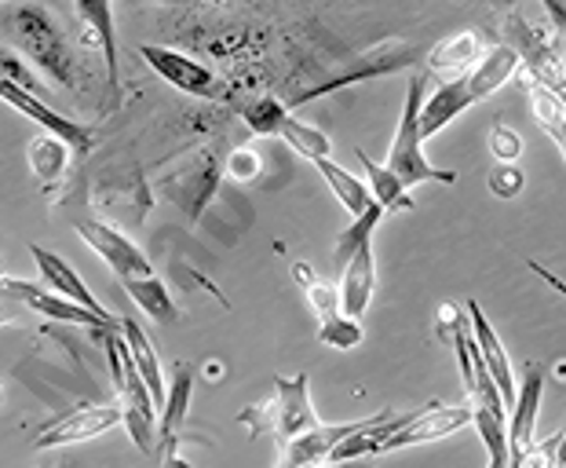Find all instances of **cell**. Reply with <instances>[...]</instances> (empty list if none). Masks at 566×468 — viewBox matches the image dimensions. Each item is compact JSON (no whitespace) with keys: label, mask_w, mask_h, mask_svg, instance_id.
<instances>
[{"label":"cell","mask_w":566,"mask_h":468,"mask_svg":"<svg viewBox=\"0 0 566 468\" xmlns=\"http://www.w3.org/2000/svg\"><path fill=\"white\" fill-rule=\"evenodd\" d=\"M358 162H363V169L369 176L373 198H377L384 209H388V212H409V209H413V201H409V195H406V184L388 169V165H377L366 150H358Z\"/></svg>","instance_id":"24"},{"label":"cell","mask_w":566,"mask_h":468,"mask_svg":"<svg viewBox=\"0 0 566 468\" xmlns=\"http://www.w3.org/2000/svg\"><path fill=\"white\" fill-rule=\"evenodd\" d=\"M27 158H30V169L38 179H59L70 165V143L48 132V136L30 139Z\"/></svg>","instance_id":"28"},{"label":"cell","mask_w":566,"mask_h":468,"mask_svg":"<svg viewBox=\"0 0 566 468\" xmlns=\"http://www.w3.org/2000/svg\"><path fill=\"white\" fill-rule=\"evenodd\" d=\"M117 425H125L122 403L117 406H81L63 422H55L48 431L38 436V450H55V447H70V443H88L103 431H111Z\"/></svg>","instance_id":"11"},{"label":"cell","mask_w":566,"mask_h":468,"mask_svg":"<svg viewBox=\"0 0 566 468\" xmlns=\"http://www.w3.org/2000/svg\"><path fill=\"white\" fill-rule=\"evenodd\" d=\"M464 308H468V322H472L475 344H479V352H483V358H486V366H490L493 381H497V388H501V395H504V403H515V381H512L509 352H504L501 337L493 333L490 319H486V311L479 308V300H468Z\"/></svg>","instance_id":"20"},{"label":"cell","mask_w":566,"mask_h":468,"mask_svg":"<svg viewBox=\"0 0 566 468\" xmlns=\"http://www.w3.org/2000/svg\"><path fill=\"white\" fill-rule=\"evenodd\" d=\"M190 395H195V370L176 363V374H172V384H168L165 392V414H161V428H158V458L161 461H172V443L179 436V428L187 425V410H190Z\"/></svg>","instance_id":"21"},{"label":"cell","mask_w":566,"mask_h":468,"mask_svg":"<svg viewBox=\"0 0 566 468\" xmlns=\"http://www.w3.org/2000/svg\"><path fill=\"white\" fill-rule=\"evenodd\" d=\"M373 285H377V263H373V238L363 242L352 253V260L344 263L340 271V304L344 315L363 319L369 300H373Z\"/></svg>","instance_id":"15"},{"label":"cell","mask_w":566,"mask_h":468,"mask_svg":"<svg viewBox=\"0 0 566 468\" xmlns=\"http://www.w3.org/2000/svg\"><path fill=\"white\" fill-rule=\"evenodd\" d=\"M220 184V162H212V154L198 150L195 158H187V165L172 176H165V198H172L179 209L187 212V220H198L201 209L209 206L212 190Z\"/></svg>","instance_id":"7"},{"label":"cell","mask_w":566,"mask_h":468,"mask_svg":"<svg viewBox=\"0 0 566 468\" xmlns=\"http://www.w3.org/2000/svg\"><path fill=\"white\" fill-rule=\"evenodd\" d=\"M238 422L249 425L252 436H263V431H274L282 443L296 439L300 431L318 428V414L315 403H311V377L296 374V377H274V399L256 403L249 410L238 414Z\"/></svg>","instance_id":"4"},{"label":"cell","mask_w":566,"mask_h":468,"mask_svg":"<svg viewBox=\"0 0 566 468\" xmlns=\"http://www.w3.org/2000/svg\"><path fill=\"white\" fill-rule=\"evenodd\" d=\"M413 63H417V52L409 44H399V41L384 44L380 52H369L366 63H358L355 70H347V74L333 77V81H325V85H318V89H307L304 95H300V103L318 100V95L333 92V89L355 85V81H363V77H380V74H391V70H402V66H413Z\"/></svg>","instance_id":"17"},{"label":"cell","mask_w":566,"mask_h":468,"mask_svg":"<svg viewBox=\"0 0 566 468\" xmlns=\"http://www.w3.org/2000/svg\"><path fill=\"white\" fill-rule=\"evenodd\" d=\"M139 55L147 59V66L154 74L165 77L168 85L179 92L198 95V100H216V95H220V81H216L212 70L201 66L198 59L172 52V48H161V44H139Z\"/></svg>","instance_id":"6"},{"label":"cell","mask_w":566,"mask_h":468,"mask_svg":"<svg viewBox=\"0 0 566 468\" xmlns=\"http://www.w3.org/2000/svg\"><path fill=\"white\" fill-rule=\"evenodd\" d=\"M384 417H391V410H384L377 417H366V422H352V425H318V428H311V431H300L296 439L285 443L282 465L285 468H300V465L329 461V454L340 447L347 436H355V431H363L369 425H380Z\"/></svg>","instance_id":"12"},{"label":"cell","mask_w":566,"mask_h":468,"mask_svg":"<svg viewBox=\"0 0 566 468\" xmlns=\"http://www.w3.org/2000/svg\"><path fill=\"white\" fill-rule=\"evenodd\" d=\"M318 337H322V344L336 347V352H352V347L363 344V326H358V319L340 315V311H336L333 319L318 322Z\"/></svg>","instance_id":"33"},{"label":"cell","mask_w":566,"mask_h":468,"mask_svg":"<svg viewBox=\"0 0 566 468\" xmlns=\"http://www.w3.org/2000/svg\"><path fill=\"white\" fill-rule=\"evenodd\" d=\"M315 169L322 173L325 184L333 187V195L340 198V206L352 212V220H355V216H363L373 206V201H377V198H373V190L363 184V179L352 176V173L344 169V165H336L333 158H318Z\"/></svg>","instance_id":"23"},{"label":"cell","mask_w":566,"mask_h":468,"mask_svg":"<svg viewBox=\"0 0 566 468\" xmlns=\"http://www.w3.org/2000/svg\"><path fill=\"white\" fill-rule=\"evenodd\" d=\"M242 117H245V125L256 132V136H279V128L289 117V111H285L282 100H274V95H263V100L245 106Z\"/></svg>","instance_id":"32"},{"label":"cell","mask_w":566,"mask_h":468,"mask_svg":"<svg viewBox=\"0 0 566 468\" xmlns=\"http://www.w3.org/2000/svg\"><path fill=\"white\" fill-rule=\"evenodd\" d=\"M227 176L234 184H252L256 176H263V158L256 147H238L231 158H227Z\"/></svg>","instance_id":"35"},{"label":"cell","mask_w":566,"mask_h":468,"mask_svg":"<svg viewBox=\"0 0 566 468\" xmlns=\"http://www.w3.org/2000/svg\"><path fill=\"white\" fill-rule=\"evenodd\" d=\"M520 66H523V55H520V48H515V44L490 48V52L479 59V66L468 74V89H472L475 103L490 100L493 92L509 85V81L520 74Z\"/></svg>","instance_id":"22"},{"label":"cell","mask_w":566,"mask_h":468,"mask_svg":"<svg viewBox=\"0 0 566 468\" xmlns=\"http://www.w3.org/2000/svg\"><path fill=\"white\" fill-rule=\"evenodd\" d=\"M530 103H534L537 125L548 132L566 162V106L559 100V92H552L548 85H541V81H530Z\"/></svg>","instance_id":"25"},{"label":"cell","mask_w":566,"mask_h":468,"mask_svg":"<svg viewBox=\"0 0 566 468\" xmlns=\"http://www.w3.org/2000/svg\"><path fill=\"white\" fill-rule=\"evenodd\" d=\"M4 33L8 44L30 59L55 89H77V63L70 52L66 33L59 30L52 11L38 4H8L4 8Z\"/></svg>","instance_id":"1"},{"label":"cell","mask_w":566,"mask_h":468,"mask_svg":"<svg viewBox=\"0 0 566 468\" xmlns=\"http://www.w3.org/2000/svg\"><path fill=\"white\" fill-rule=\"evenodd\" d=\"M77 22L88 30V44L99 48L106 66V85L117 95L122 89V66H117V33H114V8L111 0H74Z\"/></svg>","instance_id":"13"},{"label":"cell","mask_w":566,"mask_h":468,"mask_svg":"<svg viewBox=\"0 0 566 468\" xmlns=\"http://www.w3.org/2000/svg\"><path fill=\"white\" fill-rule=\"evenodd\" d=\"M468 106H475V95L468 89V74L464 77H453V81H442L420 106V132L424 139H431L436 132H442L450 122H457Z\"/></svg>","instance_id":"16"},{"label":"cell","mask_w":566,"mask_h":468,"mask_svg":"<svg viewBox=\"0 0 566 468\" xmlns=\"http://www.w3.org/2000/svg\"><path fill=\"white\" fill-rule=\"evenodd\" d=\"M384 212H388V209H384L380 201H373V206H369L363 216H355V223L347 227V231L340 235V242H336V249H333V271H336V274L344 271V263L352 260V253H355L358 246L369 242L373 231H377V223L384 220Z\"/></svg>","instance_id":"30"},{"label":"cell","mask_w":566,"mask_h":468,"mask_svg":"<svg viewBox=\"0 0 566 468\" xmlns=\"http://www.w3.org/2000/svg\"><path fill=\"white\" fill-rule=\"evenodd\" d=\"M559 100H563V106H566V89H559Z\"/></svg>","instance_id":"40"},{"label":"cell","mask_w":566,"mask_h":468,"mask_svg":"<svg viewBox=\"0 0 566 468\" xmlns=\"http://www.w3.org/2000/svg\"><path fill=\"white\" fill-rule=\"evenodd\" d=\"M424 89H428L424 74H409V81H406V106H402V117H399V132H395V139H391L388 169L399 176L406 187H417V184L453 187L457 173L453 169L450 173L436 169V165L424 158V132H420V106H424Z\"/></svg>","instance_id":"3"},{"label":"cell","mask_w":566,"mask_h":468,"mask_svg":"<svg viewBox=\"0 0 566 468\" xmlns=\"http://www.w3.org/2000/svg\"><path fill=\"white\" fill-rule=\"evenodd\" d=\"M490 4H509V0H490Z\"/></svg>","instance_id":"41"},{"label":"cell","mask_w":566,"mask_h":468,"mask_svg":"<svg viewBox=\"0 0 566 468\" xmlns=\"http://www.w3.org/2000/svg\"><path fill=\"white\" fill-rule=\"evenodd\" d=\"M464 425H472V406H439V403H431L428 414H413L402 428H395L391 436L380 443V454L417 447V443L446 439V436H453V431H461Z\"/></svg>","instance_id":"8"},{"label":"cell","mask_w":566,"mask_h":468,"mask_svg":"<svg viewBox=\"0 0 566 468\" xmlns=\"http://www.w3.org/2000/svg\"><path fill=\"white\" fill-rule=\"evenodd\" d=\"M4 290L11 297L27 300L33 311H41V315L55 319V322H70V326H88V330H122V319H106V315H95L92 308L77 304V300H70L63 293H48V290H38V285L30 282H19V279H4Z\"/></svg>","instance_id":"10"},{"label":"cell","mask_w":566,"mask_h":468,"mask_svg":"<svg viewBox=\"0 0 566 468\" xmlns=\"http://www.w3.org/2000/svg\"><path fill=\"white\" fill-rule=\"evenodd\" d=\"M77 235L88 242L92 253H99L106 263H111V271L117 274V282H132V279H147V274H154L147 253L132 242L128 235H122L117 227L111 223H99V220H81L77 223Z\"/></svg>","instance_id":"5"},{"label":"cell","mask_w":566,"mask_h":468,"mask_svg":"<svg viewBox=\"0 0 566 468\" xmlns=\"http://www.w3.org/2000/svg\"><path fill=\"white\" fill-rule=\"evenodd\" d=\"M0 100H4L8 106H15L19 114H27L30 122H33V125H41L44 132H52V136L66 139L77 154H88V150H92V143H95L92 128H84V125H77V122H70V117L55 114L52 106H44V103L38 100V95L27 92L22 85H15V81H8V77L0 81Z\"/></svg>","instance_id":"9"},{"label":"cell","mask_w":566,"mask_h":468,"mask_svg":"<svg viewBox=\"0 0 566 468\" xmlns=\"http://www.w3.org/2000/svg\"><path fill=\"white\" fill-rule=\"evenodd\" d=\"M0 66H4V77L8 81H15V85H22V89H33V92H38V81H33L30 74H27V70H22V59L15 55V52H11V44L4 48V59H0Z\"/></svg>","instance_id":"38"},{"label":"cell","mask_w":566,"mask_h":468,"mask_svg":"<svg viewBox=\"0 0 566 468\" xmlns=\"http://www.w3.org/2000/svg\"><path fill=\"white\" fill-rule=\"evenodd\" d=\"M279 136L293 147L300 158H307V162H318V158H329L333 154V139L325 136L322 128H315V125H307V122H300V117H293L289 114L285 122H282V128H279Z\"/></svg>","instance_id":"29"},{"label":"cell","mask_w":566,"mask_h":468,"mask_svg":"<svg viewBox=\"0 0 566 468\" xmlns=\"http://www.w3.org/2000/svg\"><path fill=\"white\" fill-rule=\"evenodd\" d=\"M556 465H566V431H563V439H559V461Z\"/></svg>","instance_id":"39"},{"label":"cell","mask_w":566,"mask_h":468,"mask_svg":"<svg viewBox=\"0 0 566 468\" xmlns=\"http://www.w3.org/2000/svg\"><path fill=\"white\" fill-rule=\"evenodd\" d=\"M103 344H106V363H111V377L117 388V403H122L125 414V428L128 439H136V447L143 454H154L158 458V417H154V392L150 384L143 381L136 358H132V347L125 341L122 330H103Z\"/></svg>","instance_id":"2"},{"label":"cell","mask_w":566,"mask_h":468,"mask_svg":"<svg viewBox=\"0 0 566 468\" xmlns=\"http://www.w3.org/2000/svg\"><path fill=\"white\" fill-rule=\"evenodd\" d=\"M490 150H493V158H497V162H520V154H523L520 132L509 128V125H493L490 128Z\"/></svg>","instance_id":"37"},{"label":"cell","mask_w":566,"mask_h":468,"mask_svg":"<svg viewBox=\"0 0 566 468\" xmlns=\"http://www.w3.org/2000/svg\"><path fill=\"white\" fill-rule=\"evenodd\" d=\"M30 257H33V263H38V271H41V279H44V285L48 290H55V293H63V297H70V300H77V304H84V308H92L95 315H106V319H114L111 311H106L99 300H95L92 293H88V285H84V279L81 274L70 268V263L59 257V253H52V249H41V246H30Z\"/></svg>","instance_id":"18"},{"label":"cell","mask_w":566,"mask_h":468,"mask_svg":"<svg viewBox=\"0 0 566 468\" xmlns=\"http://www.w3.org/2000/svg\"><path fill=\"white\" fill-rule=\"evenodd\" d=\"M483 41H479L475 30H464V33H453V38L439 41L436 48L428 52V70L439 74L442 81H453V77H464L472 74L483 59Z\"/></svg>","instance_id":"19"},{"label":"cell","mask_w":566,"mask_h":468,"mask_svg":"<svg viewBox=\"0 0 566 468\" xmlns=\"http://www.w3.org/2000/svg\"><path fill=\"white\" fill-rule=\"evenodd\" d=\"M490 190L497 198H515L523 190V169L515 162H497L490 173Z\"/></svg>","instance_id":"36"},{"label":"cell","mask_w":566,"mask_h":468,"mask_svg":"<svg viewBox=\"0 0 566 468\" xmlns=\"http://www.w3.org/2000/svg\"><path fill=\"white\" fill-rule=\"evenodd\" d=\"M304 293H307V304H311V311H315V319H318V322H322V319H333L336 311H344V304H340V290H333L329 282L311 279V282L304 285Z\"/></svg>","instance_id":"34"},{"label":"cell","mask_w":566,"mask_h":468,"mask_svg":"<svg viewBox=\"0 0 566 468\" xmlns=\"http://www.w3.org/2000/svg\"><path fill=\"white\" fill-rule=\"evenodd\" d=\"M541 395H545V370L530 363L526 377H523V388L515 392V414H512V428H509V465H520L523 450L534 443Z\"/></svg>","instance_id":"14"},{"label":"cell","mask_w":566,"mask_h":468,"mask_svg":"<svg viewBox=\"0 0 566 468\" xmlns=\"http://www.w3.org/2000/svg\"><path fill=\"white\" fill-rule=\"evenodd\" d=\"M472 425L479 428V439L486 443L490 465L493 468L509 465V431H504V414L501 410H475L472 406Z\"/></svg>","instance_id":"31"},{"label":"cell","mask_w":566,"mask_h":468,"mask_svg":"<svg viewBox=\"0 0 566 468\" xmlns=\"http://www.w3.org/2000/svg\"><path fill=\"white\" fill-rule=\"evenodd\" d=\"M122 333H125V341L132 347V358H136V366H139V374L143 381L150 384V392H154V399L165 403V381H161V366H158V352H154V344L147 341V333L139 330V322L136 319H122Z\"/></svg>","instance_id":"27"},{"label":"cell","mask_w":566,"mask_h":468,"mask_svg":"<svg viewBox=\"0 0 566 468\" xmlns=\"http://www.w3.org/2000/svg\"><path fill=\"white\" fill-rule=\"evenodd\" d=\"M125 290L154 322H165V326H168V322H179L176 300H172V293L165 290V282L158 279V274H147V279H132V282H125Z\"/></svg>","instance_id":"26"}]
</instances>
